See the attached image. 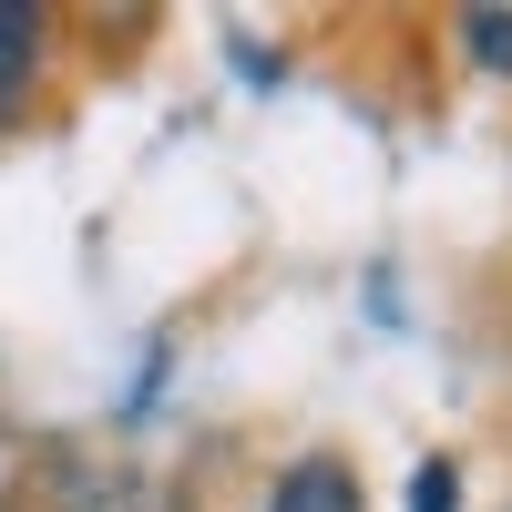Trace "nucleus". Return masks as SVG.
<instances>
[{"instance_id": "nucleus-1", "label": "nucleus", "mask_w": 512, "mask_h": 512, "mask_svg": "<svg viewBox=\"0 0 512 512\" xmlns=\"http://www.w3.org/2000/svg\"><path fill=\"white\" fill-rule=\"evenodd\" d=\"M62 52H72L62 11H41V0H0V134H21V123L52 103Z\"/></svg>"}, {"instance_id": "nucleus-2", "label": "nucleus", "mask_w": 512, "mask_h": 512, "mask_svg": "<svg viewBox=\"0 0 512 512\" xmlns=\"http://www.w3.org/2000/svg\"><path fill=\"white\" fill-rule=\"evenodd\" d=\"M256 512H369L359 461L349 451H297V461H277V482H267Z\"/></svg>"}, {"instance_id": "nucleus-3", "label": "nucleus", "mask_w": 512, "mask_h": 512, "mask_svg": "<svg viewBox=\"0 0 512 512\" xmlns=\"http://www.w3.org/2000/svg\"><path fill=\"white\" fill-rule=\"evenodd\" d=\"M451 52L472 62L482 82H512V0H472V11H451Z\"/></svg>"}, {"instance_id": "nucleus-4", "label": "nucleus", "mask_w": 512, "mask_h": 512, "mask_svg": "<svg viewBox=\"0 0 512 512\" xmlns=\"http://www.w3.org/2000/svg\"><path fill=\"white\" fill-rule=\"evenodd\" d=\"M400 512H461V461L431 451V461L410 472V502H400Z\"/></svg>"}]
</instances>
